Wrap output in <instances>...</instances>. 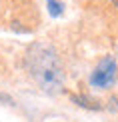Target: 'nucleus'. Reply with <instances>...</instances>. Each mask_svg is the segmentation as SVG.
Returning <instances> with one entry per match:
<instances>
[{
  "instance_id": "nucleus-1",
  "label": "nucleus",
  "mask_w": 118,
  "mask_h": 122,
  "mask_svg": "<svg viewBox=\"0 0 118 122\" xmlns=\"http://www.w3.org/2000/svg\"><path fill=\"white\" fill-rule=\"evenodd\" d=\"M28 74L48 94H58L64 86V70L56 50L50 44H32L24 58Z\"/></svg>"
},
{
  "instance_id": "nucleus-2",
  "label": "nucleus",
  "mask_w": 118,
  "mask_h": 122,
  "mask_svg": "<svg viewBox=\"0 0 118 122\" xmlns=\"http://www.w3.org/2000/svg\"><path fill=\"white\" fill-rule=\"evenodd\" d=\"M116 60L112 56H106L100 60V64L94 68V72L90 74V84L94 88H108L116 82Z\"/></svg>"
},
{
  "instance_id": "nucleus-3",
  "label": "nucleus",
  "mask_w": 118,
  "mask_h": 122,
  "mask_svg": "<svg viewBox=\"0 0 118 122\" xmlns=\"http://www.w3.org/2000/svg\"><path fill=\"white\" fill-rule=\"evenodd\" d=\"M72 102L82 106V108H88V110H100L102 108V104L98 102V100H92V98H88V96H84V94H74Z\"/></svg>"
},
{
  "instance_id": "nucleus-4",
  "label": "nucleus",
  "mask_w": 118,
  "mask_h": 122,
  "mask_svg": "<svg viewBox=\"0 0 118 122\" xmlns=\"http://www.w3.org/2000/svg\"><path fill=\"white\" fill-rule=\"evenodd\" d=\"M46 4H48V12L52 14V16H60L62 10H64V6L58 2V0H46Z\"/></svg>"
},
{
  "instance_id": "nucleus-5",
  "label": "nucleus",
  "mask_w": 118,
  "mask_h": 122,
  "mask_svg": "<svg viewBox=\"0 0 118 122\" xmlns=\"http://www.w3.org/2000/svg\"><path fill=\"white\" fill-rule=\"evenodd\" d=\"M108 108L110 110H118V96H112L108 100Z\"/></svg>"
},
{
  "instance_id": "nucleus-6",
  "label": "nucleus",
  "mask_w": 118,
  "mask_h": 122,
  "mask_svg": "<svg viewBox=\"0 0 118 122\" xmlns=\"http://www.w3.org/2000/svg\"><path fill=\"white\" fill-rule=\"evenodd\" d=\"M0 102H6V104H12V98H10L8 94H2V92H0Z\"/></svg>"
},
{
  "instance_id": "nucleus-7",
  "label": "nucleus",
  "mask_w": 118,
  "mask_h": 122,
  "mask_svg": "<svg viewBox=\"0 0 118 122\" xmlns=\"http://www.w3.org/2000/svg\"><path fill=\"white\" fill-rule=\"evenodd\" d=\"M116 4H118V0H116Z\"/></svg>"
}]
</instances>
